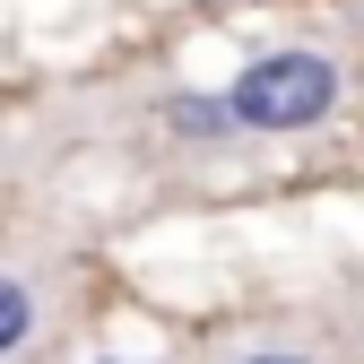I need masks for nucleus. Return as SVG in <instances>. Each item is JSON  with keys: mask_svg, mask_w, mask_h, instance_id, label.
Segmentation results:
<instances>
[{"mask_svg": "<svg viewBox=\"0 0 364 364\" xmlns=\"http://www.w3.org/2000/svg\"><path fill=\"white\" fill-rule=\"evenodd\" d=\"M225 105H235V130H260V139L312 130V122H330V113H338V61H330V53H312V43L260 53L252 70H235Z\"/></svg>", "mask_w": 364, "mask_h": 364, "instance_id": "obj_1", "label": "nucleus"}, {"mask_svg": "<svg viewBox=\"0 0 364 364\" xmlns=\"http://www.w3.org/2000/svg\"><path fill=\"white\" fill-rule=\"evenodd\" d=\"M26 338H43V287L26 269H0V355H18Z\"/></svg>", "mask_w": 364, "mask_h": 364, "instance_id": "obj_2", "label": "nucleus"}, {"mask_svg": "<svg viewBox=\"0 0 364 364\" xmlns=\"http://www.w3.org/2000/svg\"><path fill=\"white\" fill-rule=\"evenodd\" d=\"M165 122L182 130V139H225V130H235V105H225V96H173Z\"/></svg>", "mask_w": 364, "mask_h": 364, "instance_id": "obj_3", "label": "nucleus"}, {"mask_svg": "<svg viewBox=\"0 0 364 364\" xmlns=\"http://www.w3.org/2000/svg\"><path fill=\"white\" fill-rule=\"evenodd\" d=\"M235 364H321V355H304V347H252V355H235Z\"/></svg>", "mask_w": 364, "mask_h": 364, "instance_id": "obj_4", "label": "nucleus"}]
</instances>
